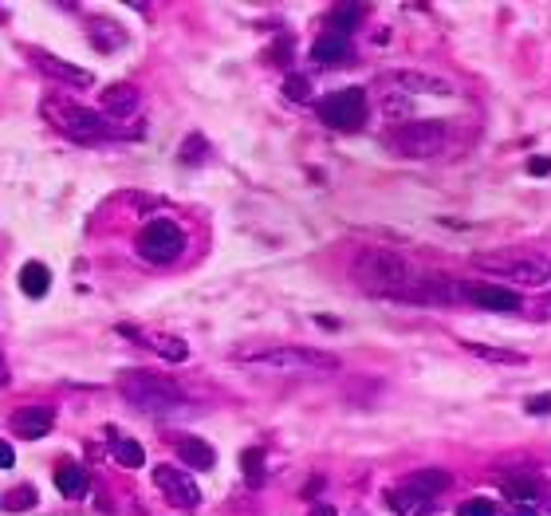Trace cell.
I'll return each instance as SVG.
<instances>
[{
	"instance_id": "obj_16",
	"label": "cell",
	"mask_w": 551,
	"mask_h": 516,
	"mask_svg": "<svg viewBox=\"0 0 551 516\" xmlns=\"http://www.w3.org/2000/svg\"><path fill=\"white\" fill-rule=\"evenodd\" d=\"M99 107L115 118H126L138 110V91L131 83H110V87H103V95H99Z\"/></svg>"
},
{
	"instance_id": "obj_20",
	"label": "cell",
	"mask_w": 551,
	"mask_h": 516,
	"mask_svg": "<svg viewBox=\"0 0 551 516\" xmlns=\"http://www.w3.org/2000/svg\"><path fill=\"white\" fill-rule=\"evenodd\" d=\"M394 87L402 91H429V95H453L445 79H434V76H418V71H394Z\"/></svg>"
},
{
	"instance_id": "obj_4",
	"label": "cell",
	"mask_w": 551,
	"mask_h": 516,
	"mask_svg": "<svg viewBox=\"0 0 551 516\" xmlns=\"http://www.w3.org/2000/svg\"><path fill=\"white\" fill-rule=\"evenodd\" d=\"M473 264L500 272L504 280L520 284V288H544V284H551V264L536 253H489V256H473Z\"/></svg>"
},
{
	"instance_id": "obj_32",
	"label": "cell",
	"mask_w": 551,
	"mask_h": 516,
	"mask_svg": "<svg viewBox=\"0 0 551 516\" xmlns=\"http://www.w3.org/2000/svg\"><path fill=\"white\" fill-rule=\"evenodd\" d=\"M528 173H536V178L551 173V158H528Z\"/></svg>"
},
{
	"instance_id": "obj_25",
	"label": "cell",
	"mask_w": 551,
	"mask_h": 516,
	"mask_svg": "<svg viewBox=\"0 0 551 516\" xmlns=\"http://www.w3.org/2000/svg\"><path fill=\"white\" fill-rule=\"evenodd\" d=\"M465 347L476 359H484V363H496V367H523V363H528V355L508 351V347H492V343H465Z\"/></svg>"
},
{
	"instance_id": "obj_13",
	"label": "cell",
	"mask_w": 551,
	"mask_h": 516,
	"mask_svg": "<svg viewBox=\"0 0 551 516\" xmlns=\"http://www.w3.org/2000/svg\"><path fill=\"white\" fill-rule=\"evenodd\" d=\"M504 496L512 504V516H536L539 512V485L531 477H508L504 481Z\"/></svg>"
},
{
	"instance_id": "obj_9",
	"label": "cell",
	"mask_w": 551,
	"mask_h": 516,
	"mask_svg": "<svg viewBox=\"0 0 551 516\" xmlns=\"http://www.w3.org/2000/svg\"><path fill=\"white\" fill-rule=\"evenodd\" d=\"M154 485H158L162 496L173 504V509H197L201 504V489L193 485V477L181 473V469H173V465L154 469Z\"/></svg>"
},
{
	"instance_id": "obj_34",
	"label": "cell",
	"mask_w": 551,
	"mask_h": 516,
	"mask_svg": "<svg viewBox=\"0 0 551 516\" xmlns=\"http://www.w3.org/2000/svg\"><path fill=\"white\" fill-rule=\"evenodd\" d=\"M544 410H551V394H539V399L528 402V414H544Z\"/></svg>"
},
{
	"instance_id": "obj_21",
	"label": "cell",
	"mask_w": 551,
	"mask_h": 516,
	"mask_svg": "<svg viewBox=\"0 0 551 516\" xmlns=\"http://www.w3.org/2000/svg\"><path fill=\"white\" fill-rule=\"evenodd\" d=\"M178 457L189 469H213V462H217L213 446H209V441H201V438H181L178 441Z\"/></svg>"
},
{
	"instance_id": "obj_27",
	"label": "cell",
	"mask_w": 551,
	"mask_h": 516,
	"mask_svg": "<svg viewBox=\"0 0 551 516\" xmlns=\"http://www.w3.org/2000/svg\"><path fill=\"white\" fill-rule=\"evenodd\" d=\"M241 473H244V481L252 485H264V449H244L241 454Z\"/></svg>"
},
{
	"instance_id": "obj_10",
	"label": "cell",
	"mask_w": 551,
	"mask_h": 516,
	"mask_svg": "<svg viewBox=\"0 0 551 516\" xmlns=\"http://www.w3.org/2000/svg\"><path fill=\"white\" fill-rule=\"evenodd\" d=\"M465 300L476 303V308L484 311H520V296L512 288H504V284H465Z\"/></svg>"
},
{
	"instance_id": "obj_24",
	"label": "cell",
	"mask_w": 551,
	"mask_h": 516,
	"mask_svg": "<svg viewBox=\"0 0 551 516\" xmlns=\"http://www.w3.org/2000/svg\"><path fill=\"white\" fill-rule=\"evenodd\" d=\"M363 12L366 8H358V4H335L327 12V32H335V36H351L358 20H363Z\"/></svg>"
},
{
	"instance_id": "obj_8",
	"label": "cell",
	"mask_w": 551,
	"mask_h": 516,
	"mask_svg": "<svg viewBox=\"0 0 551 516\" xmlns=\"http://www.w3.org/2000/svg\"><path fill=\"white\" fill-rule=\"evenodd\" d=\"M44 110H55L52 123L60 126L68 138H76V142H99V138H107V123L103 115H95V110L87 107H71V103H55V99H48L44 103Z\"/></svg>"
},
{
	"instance_id": "obj_15",
	"label": "cell",
	"mask_w": 551,
	"mask_h": 516,
	"mask_svg": "<svg viewBox=\"0 0 551 516\" xmlns=\"http://www.w3.org/2000/svg\"><path fill=\"white\" fill-rule=\"evenodd\" d=\"M386 501H390V509L398 516H429L434 512V496L410 489V485H398V489L386 493Z\"/></svg>"
},
{
	"instance_id": "obj_23",
	"label": "cell",
	"mask_w": 551,
	"mask_h": 516,
	"mask_svg": "<svg viewBox=\"0 0 551 516\" xmlns=\"http://www.w3.org/2000/svg\"><path fill=\"white\" fill-rule=\"evenodd\" d=\"M406 485L410 489H418V493H426V496H437V493H445L449 485H453V477H449L445 469H418V473L406 477Z\"/></svg>"
},
{
	"instance_id": "obj_37",
	"label": "cell",
	"mask_w": 551,
	"mask_h": 516,
	"mask_svg": "<svg viewBox=\"0 0 551 516\" xmlns=\"http://www.w3.org/2000/svg\"><path fill=\"white\" fill-rule=\"evenodd\" d=\"M355 516H366V512H355Z\"/></svg>"
},
{
	"instance_id": "obj_5",
	"label": "cell",
	"mask_w": 551,
	"mask_h": 516,
	"mask_svg": "<svg viewBox=\"0 0 551 516\" xmlns=\"http://www.w3.org/2000/svg\"><path fill=\"white\" fill-rule=\"evenodd\" d=\"M445 142L449 131L434 118H410V123H398L394 131H386V146H394L402 158H434Z\"/></svg>"
},
{
	"instance_id": "obj_26",
	"label": "cell",
	"mask_w": 551,
	"mask_h": 516,
	"mask_svg": "<svg viewBox=\"0 0 551 516\" xmlns=\"http://www.w3.org/2000/svg\"><path fill=\"white\" fill-rule=\"evenodd\" d=\"M146 347H150V351H158L162 359H170V363H181V359L189 355V347L181 343L178 335H150V339H142Z\"/></svg>"
},
{
	"instance_id": "obj_1",
	"label": "cell",
	"mask_w": 551,
	"mask_h": 516,
	"mask_svg": "<svg viewBox=\"0 0 551 516\" xmlns=\"http://www.w3.org/2000/svg\"><path fill=\"white\" fill-rule=\"evenodd\" d=\"M355 280L371 296L421 303V280H426V272H418L406 256L390 253V248H366L355 261Z\"/></svg>"
},
{
	"instance_id": "obj_31",
	"label": "cell",
	"mask_w": 551,
	"mask_h": 516,
	"mask_svg": "<svg viewBox=\"0 0 551 516\" xmlns=\"http://www.w3.org/2000/svg\"><path fill=\"white\" fill-rule=\"evenodd\" d=\"M181 158H186V162H193V158H205V138H201V134L186 138V150H181Z\"/></svg>"
},
{
	"instance_id": "obj_36",
	"label": "cell",
	"mask_w": 551,
	"mask_h": 516,
	"mask_svg": "<svg viewBox=\"0 0 551 516\" xmlns=\"http://www.w3.org/2000/svg\"><path fill=\"white\" fill-rule=\"evenodd\" d=\"M8 383V367H4V355H0V386Z\"/></svg>"
},
{
	"instance_id": "obj_12",
	"label": "cell",
	"mask_w": 551,
	"mask_h": 516,
	"mask_svg": "<svg viewBox=\"0 0 551 516\" xmlns=\"http://www.w3.org/2000/svg\"><path fill=\"white\" fill-rule=\"evenodd\" d=\"M52 410L48 407H20L8 418V426L16 430L20 438H28V441H40V438H48L52 434Z\"/></svg>"
},
{
	"instance_id": "obj_11",
	"label": "cell",
	"mask_w": 551,
	"mask_h": 516,
	"mask_svg": "<svg viewBox=\"0 0 551 516\" xmlns=\"http://www.w3.org/2000/svg\"><path fill=\"white\" fill-rule=\"evenodd\" d=\"M32 63L44 71V76H52V79H63V83H71V87H95V76H91L87 68H76V63H68V60H60V55H52V52H40V48H32Z\"/></svg>"
},
{
	"instance_id": "obj_28",
	"label": "cell",
	"mask_w": 551,
	"mask_h": 516,
	"mask_svg": "<svg viewBox=\"0 0 551 516\" xmlns=\"http://www.w3.org/2000/svg\"><path fill=\"white\" fill-rule=\"evenodd\" d=\"M0 504H4L8 512H24V509H32V504H36V489H32V485H16V489L4 493V501H0Z\"/></svg>"
},
{
	"instance_id": "obj_30",
	"label": "cell",
	"mask_w": 551,
	"mask_h": 516,
	"mask_svg": "<svg viewBox=\"0 0 551 516\" xmlns=\"http://www.w3.org/2000/svg\"><path fill=\"white\" fill-rule=\"evenodd\" d=\"M457 516H496V504L489 496H473V501H465L461 509H457Z\"/></svg>"
},
{
	"instance_id": "obj_29",
	"label": "cell",
	"mask_w": 551,
	"mask_h": 516,
	"mask_svg": "<svg viewBox=\"0 0 551 516\" xmlns=\"http://www.w3.org/2000/svg\"><path fill=\"white\" fill-rule=\"evenodd\" d=\"M283 95L296 99V103H311V83L303 76H288L283 79Z\"/></svg>"
},
{
	"instance_id": "obj_17",
	"label": "cell",
	"mask_w": 551,
	"mask_h": 516,
	"mask_svg": "<svg viewBox=\"0 0 551 516\" xmlns=\"http://www.w3.org/2000/svg\"><path fill=\"white\" fill-rule=\"evenodd\" d=\"M107 438H110V454H115V462H118V465H123V469H142L146 449L138 446L134 438L118 434V426H107Z\"/></svg>"
},
{
	"instance_id": "obj_7",
	"label": "cell",
	"mask_w": 551,
	"mask_h": 516,
	"mask_svg": "<svg viewBox=\"0 0 551 516\" xmlns=\"http://www.w3.org/2000/svg\"><path fill=\"white\" fill-rule=\"evenodd\" d=\"M181 248H186V233L165 217L150 221V225L138 233V253H142L150 264H173L181 256Z\"/></svg>"
},
{
	"instance_id": "obj_33",
	"label": "cell",
	"mask_w": 551,
	"mask_h": 516,
	"mask_svg": "<svg viewBox=\"0 0 551 516\" xmlns=\"http://www.w3.org/2000/svg\"><path fill=\"white\" fill-rule=\"evenodd\" d=\"M12 465H16L12 446H8V441H0V469H12Z\"/></svg>"
},
{
	"instance_id": "obj_22",
	"label": "cell",
	"mask_w": 551,
	"mask_h": 516,
	"mask_svg": "<svg viewBox=\"0 0 551 516\" xmlns=\"http://www.w3.org/2000/svg\"><path fill=\"white\" fill-rule=\"evenodd\" d=\"M48 288H52V272L44 269L40 261H28L20 269V292L32 300H40V296H48Z\"/></svg>"
},
{
	"instance_id": "obj_2",
	"label": "cell",
	"mask_w": 551,
	"mask_h": 516,
	"mask_svg": "<svg viewBox=\"0 0 551 516\" xmlns=\"http://www.w3.org/2000/svg\"><path fill=\"white\" fill-rule=\"evenodd\" d=\"M118 391H123V399L131 402V407L146 410V414H165V410L186 407L181 386L173 379H165V375H154V371H126L123 379H118Z\"/></svg>"
},
{
	"instance_id": "obj_35",
	"label": "cell",
	"mask_w": 551,
	"mask_h": 516,
	"mask_svg": "<svg viewBox=\"0 0 551 516\" xmlns=\"http://www.w3.org/2000/svg\"><path fill=\"white\" fill-rule=\"evenodd\" d=\"M307 516H339V512H335V504H315Z\"/></svg>"
},
{
	"instance_id": "obj_19",
	"label": "cell",
	"mask_w": 551,
	"mask_h": 516,
	"mask_svg": "<svg viewBox=\"0 0 551 516\" xmlns=\"http://www.w3.org/2000/svg\"><path fill=\"white\" fill-rule=\"evenodd\" d=\"M55 489H60L63 496H71V501H79L83 493L91 489V477H87V469L83 465H60L55 469Z\"/></svg>"
},
{
	"instance_id": "obj_3",
	"label": "cell",
	"mask_w": 551,
	"mask_h": 516,
	"mask_svg": "<svg viewBox=\"0 0 551 516\" xmlns=\"http://www.w3.org/2000/svg\"><path fill=\"white\" fill-rule=\"evenodd\" d=\"M233 359L260 371H339V355L315 347H252V351H233Z\"/></svg>"
},
{
	"instance_id": "obj_6",
	"label": "cell",
	"mask_w": 551,
	"mask_h": 516,
	"mask_svg": "<svg viewBox=\"0 0 551 516\" xmlns=\"http://www.w3.org/2000/svg\"><path fill=\"white\" fill-rule=\"evenodd\" d=\"M315 110L331 131H358V126L366 123V95H363V87L331 91L327 99L315 103Z\"/></svg>"
},
{
	"instance_id": "obj_18",
	"label": "cell",
	"mask_w": 551,
	"mask_h": 516,
	"mask_svg": "<svg viewBox=\"0 0 551 516\" xmlns=\"http://www.w3.org/2000/svg\"><path fill=\"white\" fill-rule=\"evenodd\" d=\"M87 36H91V44H95L99 52H118L126 44V32L110 20V16H95V20L87 24Z\"/></svg>"
},
{
	"instance_id": "obj_14",
	"label": "cell",
	"mask_w": 551,
	"mask_h": 516,
	"mask_svg": "<svg viewBox=\"0 0 551 516\" xmlns=\"http://www.w3.org/2000/svg\"><path fill=\"white\" fill-rule=\"evenodd\" d=\"M311 60L323 63V68H339V63L351 60V40L335 32H323L315 44H311Z\"/></svg>"
}]
</instances>
